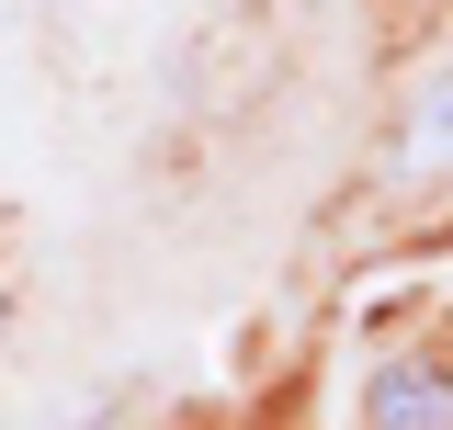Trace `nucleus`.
Returning a JSON list of instances; mask_svg holds the SVG:
<instances>
[{"label":"nucleus","mask_w":453,"mask_h":430,"mask_svg":"<svg viewBox=\"0 0 453 430\" xmlns=\"http://www.w3.org/2000/svg\"><path fill=\"white\" fill-rule=\"evenodd\" d=\"M374 430H453V374L442 363H386L374 374Z\"/></svg>","instance_id":"f03ea898"},{"label":"nucleus","mask_w":453,"mask_h":430,"mask_svg":"<svg viewBox=\"0 0 453 430\" xmlns=\"http://www.w3.org/2000/svg\"><path fill=\"white\" fill-rule=\"evenodd\" d=\"M442 170H453V57L408 91V113L386 136V181H442Z\"/></svg>","instance_id":"f257e3e1"}]
</instances>
